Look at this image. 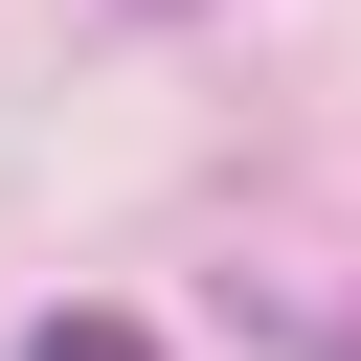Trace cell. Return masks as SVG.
I'll return each mask as SVG.
<instances>
[{
    "instance_id": "1",
    "label": "cell",
    "mask_w": 361,
    "mask_h": 361,
    "mask_svg": "<svg viewBox=\"0 0 361 361\" xmlns=\"http://www.w3.org/2000/svg\"><path fill=\"white\" fill-rule=\"evenodd\" d=\"M23 361H158V338H135V316H45Z\"/></svg>"
}]
</instances>
